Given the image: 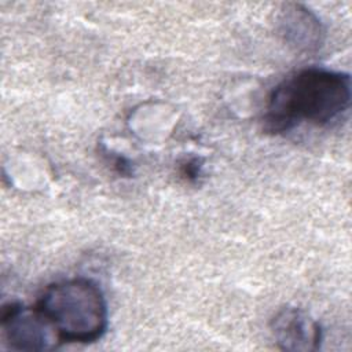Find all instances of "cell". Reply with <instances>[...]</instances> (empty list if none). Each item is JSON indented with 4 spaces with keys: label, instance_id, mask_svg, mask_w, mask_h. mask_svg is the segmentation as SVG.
<instances>
[{
    "label": "cell",
    "instance_id": "cell-5",
    "mask_svg": "<svg viewBox=\"0 0 352 352\" xmlns=\"http://www.w3.org/2000/svg\"><path fill=\"white\" fill-rule=\"evenodd\" d=\"M280 32L290 47L301 52L318 50L322 44L323 30L319 19L298 4L286 7L280 18Z\"/></svg>",
    "mask_w": 352,
    "mask_h": 352
},
{
    "label": "cell",
    "instance_id": "cell-1",
    "mask_svg": "<svg viewBox=\"0 0 352 352\" xmlns=\"http://www.w3.org/2000/svg\"><path fill=\"white\" fill-rule=\"evenodd\" d=\"M349 103V74L322 67L302 69L271 92L263 117L264 129L278 135L302 122L326 125L338 118Z\"/></svg>",
    "mask_w": 352,
    "mask_h": 352
},
{
    "label": "cell",
    "instance_id": "cell-3",
    "mask_svg": "<svg viewBox=\"0 0 352 352\" xmlns=\"http://www.w3.org/2000/svg\"><path fill=\"white\" fill-rule=\"evenodd\" d=\"M1 329L7 345L14 351H50L60 342L56 330L37 307L18 302L4 307Z\"/></svg>",
    "mask_w": 352,
    "mask_h": 352
},
{
    "label": "cell",
    "instance_id": "cell-2",
    "mask_svg": "<svg viewBox=\"0 0 352 352\" xmlns=\"http://www.w3.org/2000/svg\"><path fill=\"white\" fill-rule=\"evenodd\" d=\"M36 307L56 330L60 342L88 344L106 333L107 302L91 279L72 278L48 285Z\"/></svg>",
    "mask_w": 352,
    "mask_h": 352
},
{
    "label": "cell",
    "instance_id": "cell-4",
    "mask_svg": "<svg viewBox=\"0 0 352 352\" xmlns=\"http://www.w3.org/2000/svg\"><path fill=\"white\" fill-rule=\"evenodd\" d=\"M271 331L285 351H316L322 341L319 323L298 308H282L271 320Z\"/></svg>",
    "mask_w": 352,
    "mask_h": 352
}]
</instances>
